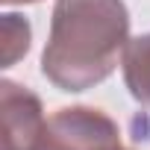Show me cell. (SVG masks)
Segmentation results:
<instances>
[{"mask_svg": "<svg viewBox=\"0 0 150 150\" xmlns=\"http://www.w3.org/2000/svg\"><path fill=\"white\" fill-rule=\"evenodd\" d=\"M129 44V12L124 0H56L41 74L62 91L100 86Z\"/></svg>", "mask_w": 150, "mask_h": 150, "instance_id": "obj_1", "label": "cell"}, {"mask_svg": "<svg viewBox=\"0 0 150 150\" xmlns=\"http://www.w3.org/2000/svg\"><path fill=\"white\" fill-rule=\"evenodd\" d=\"M35 150H127L118 124L91 106L56 109L41 132Z\"/></svg>", "mask_w": 150, "mask_h": 150, "instance_id": "obj_2", "label": "cell"}, {"mask_svg": "<svg viewBox=\"0 0 150 150\" xmlns=\"http://www.w3.org/2000/svg\"><path fill=\"white\" fill-rule=\"evenodd\" d=\"M0 109H3V150H35L47 124L41 100L27 86L3 80Z\"/></svg>", "mask_w": 150, "mask_h": 150, "instance_id": "obj_3", "label": "cell"}, {"mask_svg": "<svg viewBox=\"0 0 150 150\" xmlns=\"http://www.w3.org/2000/svg\"><path fill=\"white\" fill-rule=\"evenodd\" d=\"M121 65H124V83L129 94L141 106H150V33L129 38Z\"/></svg>", "mask_w": 150, "mask_h": 150, "instance_id": "obj_4", "label": "cell"}, {"mask_svg": "<svg viewBox=\"0 0 150 150\" xmlns=\"http://www.w3.org/2000/svg\"><path fill=\"white\" fill-rule=\"evenodd\" d=\"M30 50V24L21 15H3V68L15 65Z\"/></svg>", "mask_w": 150, "mask_h": 150, "instance_id": "obj_5", "label": "cell"}, {"mask_svg": "<svg viewBox=\"0 0 150 150\" xmlns=\"http://www.w3.org/2000/svg\"><path fill=\"white\" fill-rule=\"evenodd\" d=\"M6 6H15V3H38V0H3Z\"/></svg>", "mask_w": 150, "mask_h": 150, "instance_id": "obj_6", "label": "cell"}]
</instances>
